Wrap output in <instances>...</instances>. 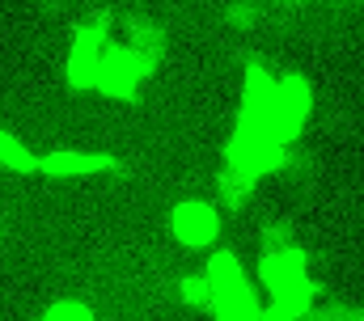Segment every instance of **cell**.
<instances>
[{"label":"cell","mask_w":364,"mask_h":321,"mask_svg":"<svg viewBox=\"0 0 364 321\" xmlns=\"http://www.w3.org/2000/svg\"><path fill=\"white\" fill-rule=\"evenodd\" d=\"M314 114V85L301 72L275 77L263 64H246L242 110L225 140V173L259 186L263 173H279L296 157V140Z\"/></svg>","instance_id":"obj_1"},{"label":"cell","mask_w":364,"mask_h":321,"mask_svg":"<svg viewBox=\"0 0 364 321\" xmlns=\"http://www.w3.org/2000/svg\"><path fill=\"white\" fill-rule=\"evenodd\" d=\"M259 283L267 288L275 309H288L296 317H309L318 305V279L309 275V258L288 224L263 229L259 241Z\"/></svg>","instance_id":"obj_2"},{"label":"cell","mask_w":364,"mask_h":321,"mask_svg":"<svg viewBox=\"0 0 364 321\" xmlns=\"http://www.w3.org/2000/svg\"><path fill=\"white\" fill-rule=\"evenodd\" d=\"M203 275L212 283V305H208L212 317L216 321H259L263 305H259L255 283H250V275H246V266H242V258L233 249H216L208 258Z\"/></svg>","instance_id":"obj_3"},{"label":"cell","mask_w":364,"mask_h":321,"mask_svg":"<svg viewBox=\"0 0 364 321\" xmlns=\"http://www.w3.org/2000/svg\"><path fill=\"white\" fill-rule=\"evenodd\" d=\"M110 38H114V13L110 9H93L73 30V47H68V64H64V80L73 89H93L97 64H102Z\"/></svg>","instance_id":"obj_4"},{"label":"cell","mask_w":364,"mask_h":321,"mask_svg":"<svg viewBox=\"0 0 364 321\" xmlns=\"http://www.w3.org/2000/svg\"><path fill=\"white\" fill-rule=\"evenodd\" d=\"M153 72H157L153 64H144L140 55L123 51V47L110 38L106 55H102V64H97L93 89H97L102 97H114V102H136V97H140V89L153 80Z\"/></svg>","instance_id":"obj_5"},{"label":"cell","mask_w":364,"mask_h":321,"mask_svg":"<svg viewBox=\"0 0 364 321\" xmlns=\"http://www.w3.org/2000/svg\"><path fill=\"white\" fill-rule=\"evenodd\" d=\"M170 233L186 249H208L220 237V216L208 199H182V203L170 207Z\"/></svg>","instance_id":"obj_6"},{"label":"cell","mask_w":364,"mask_h":321,"mask_svg":"<svg viewBox=\"0 0 364 321\" xmlns=\"http://www.w3.org/2000/svg\"><path fill=\"white\" fill-rule=\"evenodd\" d=\"M114 26H119V47L123 51H132V55H140L144 64H161V55H166V47H170V38H166V30L153 21V17H144V13H123V17H114Z\"/></svg>","instance_id":"obj_7"},{"label":"cell","mask_w":364,"mask_h":321,"mask_svg":"<svg viewBox=\"0 0 364 321\" xmlns=\"http://www.w3.org/2000/svg\"><path fill=\"white\" fill-rule=\"evenodd\" d=\"M123 160L110 153H43L38 157V178H102V173H119Z\"/></svg>","instance_id":"obj_8"},{"label":"cell","mask_w":364,"mask_h":321,"mask_svg":"<svg viewBox=\"0 0 364 321\" xmlns=\"http://www.w3.org/2000/svg\"><path fill=\"white\" fill-rule=\"evenodd\" d=\"M0 169H13V173H34L38 178V153H30L13 131L0 127Z\"/></svg>","instance_id":"obj_9"},{"label":"cell","mask_w":364,"mask_h":321,"mask_svg":"<svg viewBox=\"0 0 364 321\" xmlns=\"http://www.w3.org/2000/svg\"><path fill=\"white\" fill-rule=\"evenodd\" d=\"M178 296L191 305V309H208V305H212V283H208V275H203V271L182 275L178 279Z\"/></svg>","instance_id":"obj_10"},{"label":"cell","mask_w":364,"mask_h":321,"mask_svg":"<svg viewBox=\"0 0 364 321\" xmlns=\"http://www.w3.org/2000/svg\"><path fill=\"white\" fill-rule=\"evenodd\" d=\"M225 26L237 30V34H250L259 26V4L255 0H229L225 4Z\"/></svg>","instance_id":"obj_11"},{"label":"cell","mask_w":364,"mask_h":321,"mask_svg":"<svg viewBox=\"0 0 364 321\" xmlns=\"http://www.w3.org/2000/svg\"><path fill=\"white\" fill-rule=\"evenodd\" d=\"M250 190H255V186H250V182H242L237 173H225V169L216 173V195H220V203H229V207H242V203L250 199Z\"/></svg>","instance_id":"obj_12"},{"label":"cell","mask_w":364,"mask_h":321,"mask_svg":"<svg viewBox=\"0 0 364 321\" xmlns=\"http://www.w3.org/2000/svg\"><path fill=\"white\" fill-rule=\"evenodd\" d=\"M38 321H97V317H93V309L85 300H60V305H51Z\"/></svg>","instance_id":"obj_13"},{"label":"cell","mask_w":364,"mask_h":321,"mask_svg":"<svg viewBox=\"0 0 364 321\" xmlns=\"http://www.w3.org/2000/svg\"><path fill=\"white\" fill-rule=\"evenodd\" d=\"M259 321H309V317H296V313H288V309H275V305H263V313Z\"/></svg>","instance_id":"obj_14"},{"label":"cell","mask_w":364,"mask_h":321,"mask_svg":"<svg viewBox=\"0 0 364 321\" xmlns=\"http://www.w3.org/2000/svg\"><path fill=\"white\" fill-rule=\"evenodd\" d=\"M275 4H284V9H305V4H314V0H275Z\"/></svg>","instance_id":"obj_15"}]
</instances>
